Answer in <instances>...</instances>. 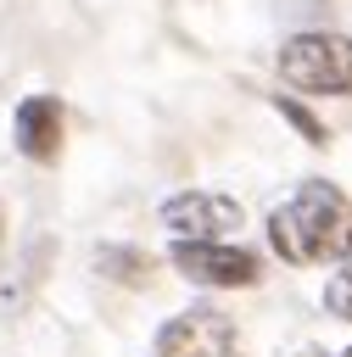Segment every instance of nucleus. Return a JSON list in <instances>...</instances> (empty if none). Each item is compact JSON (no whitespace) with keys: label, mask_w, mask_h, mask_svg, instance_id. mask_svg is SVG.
Instances as JSON below:
<instances>
[{"label":"nucleus","mask_w":352,"mask_h":357,"mask_svg":"<svg viewBox=\"0 0 352 357\" xmlns=\"http://www.w3.org/2000/svg\"><path fill=\"white\" fill-rule=\"evenodd\" d=\"M156 218L173 240H229L240 229V201L218 190H179L156 206Z\"/></svg>","instance_id":"39448f33"},{"label":"nucleus","mask_w":352,"mask_h":357,"mask_svg":"<svg viewBox=\"0 0 352 357\" xmlns=\"http://www.w3.org/2000/svg\"><path fill=\"white\" fill-rule=\"evenodd\" d=\"M296 357H335V351H324V346H307V351H296Z\"/></svg>","instance_id":"9d476101"},{"label":"nucleus","mask_w":352,"mask_h":357,"mask_svg":"<svg viewBox=\"0 0 352 357\" xmlns=\"http://www.w3.org/2000/svg\"><path fill=\"white\" fill-rule=\"evenodd\" d=\"M274 67L302 95H352V39L346 33H324V28L291 33L279 45Z\"/></svg>","instance_id":"f03ea898"},{"label":"nucleus","mask_w":352,"mask_h":357,"mask_svg":"<svg viewBox=\"0 0 352 357\" xmlns=\"http://www.w3.org/2000/svg\"><path fill=\"white\" fill-rule=\"evenodd\" d=\"M268 245L291 268H318V262H346L352 257V201L330 178L296 184L274 212H268Z\"/></svg>","instance_id":"f257e3e1"},{"label":"nucleus","mask_w":352,"mask_h":357,"mask_svg":"<svg viewBox=\"0 0 352 357\" xmlns=\"http://www.w3.org/2000/svg\"><path fill=\"white\" fill-rule=\"evenodd\" d=\"M168 257L190 284H207V290H246L263 279L257 251H240L229 240H173Z\"/></svg>","instance_id":"7ed1b4c3"},{"label":"nucleus","mask_w":352,"mask_h":357,"mask_svg":"<svg viewBox=\"0 0 352 357\" xmlns=\"http://www.w3.org/2000/svg\"><path fill=\"white\" fill-rule=\"evenodd\" d=\"M156 357H240V335L212 301H196L156 329Z\"/></svg>","instance_id":"20e7f679"},{"label":"nucleus","mask_w":352,"mask_h":357,"mask_svg":"<svg viewBox=\"0 0 352 357\" xmlns=\"http://www.w3.org/2000/svg\"><path fill=\"white\" fill-rule=\"evenodd\" d=\"M61 100L56 95H28L22 106H17V123H11V134H17V151L28 156V162H56L61 156Z\"/></svg>","instance_id":"423d86ee"},{"label":"nucleus","mask_w":352,"mask_h":357,"mask_svg":"<svg viewBox=\"0 0 352 357\" xmlns=\"http://www.w3.org/2000/svg\"><path fill=\"white\" fill-rule=\"evenodd\" d=\"M274 112H279V117H285V123H291V128H296L307 145H324V139H330V128H324V123H318V117H313L302 100H291V95H274Z\"/></svg>","instance_id":"6e6552de"},{"label":"nucleus","mask_w":352,"mask_h":357,"mask_svg":"<svg viewBox=\"0 0 352 357\" xmlns=\"http://www.w3.org/2000/svg\"><path fill=\"white\" fill-rule=\"evenodd\" d=\"M0 234H6V206H0Z\"/></svg>","instance_id":"9b49d317"},{"label":"nucleus","mask_w":352,"mask_h":357,"mask_svg":"<svg viewBox=\"0 0 352 357\" xmlns=\"http://www.w3.org/2000/svg\"><path fill=\"white\" fill-rule=\"evenodd\" d=\"M324 307H330L341 324H352V262H346V268L324 284Z\"/></svg>","instance_id":"1a4fd4ad"},{"label":"nucleus","mask_w":352,"mask_h":357,"mask_svg":"<svg viewBox=\"0 0 352 357\" xmlns=\"http://www.w3.org/2000/svg\"><path fill=\"white\" fill-rule=\"evenodd\" d=\"M341 357H352V346H346V351H341Z\"/></svg>","instance_id":"f8f14e48"},{"label":"nucleus","mask_w":352,"mask_h":357,"mask_svg":"<svg viewBox=\"0 0 352 357\" xmlns=\"http://www.w3.org/2000/svg\"><path fill=\"white\" fill-rule=\"evenodd\" d=\"M95 268L117 284H151V257L134 251V245H101L95 251Z\"/></svg>","instance_id":"0eeeda50"}]
</instances>
